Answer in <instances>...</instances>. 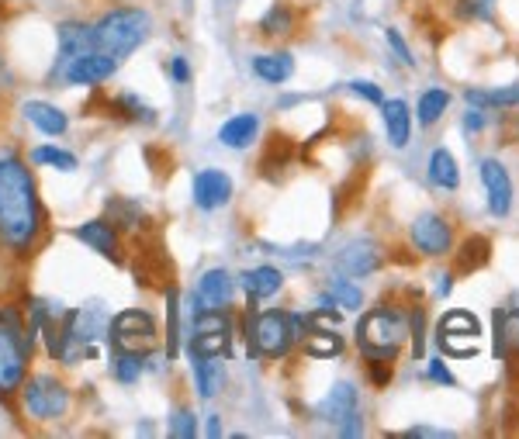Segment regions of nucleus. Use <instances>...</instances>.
<instances>
[{
  "label": "nucleus",
  "instance_id": "f257e3e1",
  "mask_svg": "<svg viewBox=\"0 0 519 439\" xmlns=\"http://www.w3.org/2000/svg\"><path fill=\"white\" fill-rule=\"evenodd\" d=\"M45 229V211L35 177L11 146L0 149V246L28 256Z\"/></svg>",
  "mask_w": 519,
  "mask_h": 439
},
{
  "label": "nucleus",
  "instance_id": "f03ea898",
  "mask_svg": "<svg viewBox=\"0 0 519 439\" xmlns=\"http://www.w3.org/2000/svg\"><path fill=\"white\" fill-rule=\"evenodd\" d=\"M153 32V18H149L146 7H111L101 18L90 25V35H94V49L108 52L122 63L125 56H132L142 42Z\"/></svg>",
  "mask_w": 519,
  "mask_h": 439
},
{
  "label": "nucleus",
  "instance_id": "7ed1b4c3",
  "mask_svg": "<svg viewBox=\"0 0 519 439\" xmlns=\"http://www.w3.org/2000/svg\"><path fill=\"white\" fill-rule=\"evenodd\" d=\"M32 339H28V325L21 319L18 308H0V395H14L21 391L28 377V360H32Z\"/></svg>",
  "mask_w": 519,
  "mask_h": 439
},
{
  "label": "nucleus",
  "instance_id": "20e7f679",
  "mask_svg": "<svg viewBox=\"0 0 519 439\" xmlns=\"http://www.w3.org/2000/svg\"><path fill=\"white\" fill-rule=\"evenodd\" d=\"M409 336V319L398 308L388 305L371 308L357 325V346L364 353V360H395Z\"/></svg>",
  "mask_w": 519,
  "mask_h": 439
},
{
  "label": "nucleus",
  "instance_id": "39448f33",
  "mask_svg": "<svg viewBox=\"0 0 519 439\" xmlns=\"http://www.w3.org/2000/svg\"><path fill=\"white\" fill-rule=\"evenodd\" d=\"M246 339H250L253 360H277L298 343V329L288 312L267 308V312H250V319H246Z\"/></svg>",
  "mask_w": 519,
  "mask_h": 439
},
{
  "label": "nucleus",
  "instance_id": "423d86ee",
  "mask_svg": "<svg viewBox=\"0 0 519 439\" xmlns=\"http://www.w3.org/2000/svg\"><path fill=\"white\" fill-rule=\"evenodd\" d=\"M21 405L39 422L63 419V415L70 412V388L52 374L25 377V384H21Z\"/></svg>",
  "mask_w": 519,
  "mask_h": 439
},
{
  "label": "nucleus",
  "instance_id": "0eeeda50",
  "mask_svg": "<svg viewBox=\"0 0 519 439\" xmlns=\"http://www.w3.org/2000/svg\"><path fill=\"white\" fill-rule=\"evenodd\" d=\"M156 319L146 308H125L108 322V343L111 350H149L156 343Z\"/></svg>",
  "mask_w": 519,
  "mask_h": 439
},
{
  "label": "nucleus",
  "instance_id": "6e6552de",
  "mask_svg": "<svg viewBox=\"0 0 519 439\" xmlns=\"http://www.w3.org/2000/svg\"><path fill=\"white\" fill-rule=\"evenodd\" d=\"M409 239L419 256L436 260V256H447L450 249H454V225L443 215H436V211H426V215H419L416 222H412Z\"/></svg>",
  "mask_w": 519,
  "mask_h": 439
},
{
  "label": "nucleus",
  "instance_id": "1a4fd4ad",
  "mask_svg": "<svg viewBox=\"0 0 519 439\" xmlns=\"http://www.w3.org/2000/svg\"><path fill=\"white\" fill-rule=\"evenodd\" d=\"M336 270L346 277H367V274H378L385 267V249L378 246L371 236H360V239H350L340 253L333 256Z\"/></svg>",
  "mask_w": 519,
  "mask_h": 439
},
{
  "label": "nucleus",
  "instance_id": "9d476101",
  "mask_svg": "<svg viewBox=\"0 0 519 439\" xmlns=\"http://www.w3.org/2000/svg\"><path fill=\"white\" fill-rule=\"evenodd\" d=\"M118 73V59L108 56V52L87 49L80 52L77 59H70L63 70V80L73 83V87H97V83L111 80Z\"/></svg>",
  "mask_w": 519,
  "mask_h": 439
},
{
  "label": "nucleus",
  "instance_id": "9b49d317",
  "mask_svg": "<svg viewBox=\"0 0 519 439\" xmlns=\"http://www.w3.org/2000/svg\"><path fill=\"white\" fill-rule=\"evenodd\" d=\"M232 298H236V280L229 277V270L215 267V270H205L198 280V291H194L191 298V312H198V308H212V312H225V308L232 305Z\"/></svg>",
  "mask_w": 519,
  "mask_h": 439
},
{
  "label": "nucleus",
  "instance_id": "f8f14e48",
  "mask_svg": "<svg viewBox=\"0 0 519 439\" xmlns=\"http://www.w3.org/2000/svg\"><path fill=\"white\" fill-rule=\"evenodd\" d=\"M495 360L506 363L509 374L519 377V308H499L495 312Z\"/></svg>",
  "mask_w": 519,
  "mask_h": 439
},
{
  "label": "nucleus",
  "instance_id": "ddd939ff",
  "mask_svg": "<svg viewBox=\"0 0 519 439\" xmlns=\"http://www.w3.org/2000/svg\"><path fill=\"white\" fill-rule=\"evenodd\" d=\"M481 184L488 194V211L495 218H506L513 211V177L499 160H481Z\"/></svg>",
  "mask_w": 519,
  "mask_h": 439
},
{
  "label": "nucleus",
  "instance_id": "4468645a",
  "mask_svg": "<svg viewBox=\"0 0 519 439\" xmlns=\"http://www.w3.org/2000/svg\"><path fill=\"white\" fill-rule=\"evenodd\" d=\"M56 39H59V52H56V66H52V77H63L70 59L94 49V35H90V25H84V21H63L56 28Z\"/></svg>",
  "mask_w": 519,
  "mask_h": 439
},
{
  "label": "nucleus",
  "instance_id": "2eb2a0df",
  "mask_svg": "<svg viewBox=\"0 0 519 439\" xmlns=\"http://www.w3.org/2000/svg\"><path fill=\"white\" fill-rule=\"evenodd\" d=\"M194 204H198L201 211H215L222 208V204H229L232 198V177L222 170H201L194 173Z\"/></svg>",
  "mask_w": 519,
  "mask_h": 439
},
{
  "label": "nucleus",
  "instance_id": "dca6fc26",
  "mask_svg": "<svg viewBox=\"0 0 519 439\" xmlns=\"http://www.w3.org/2000/svg\"><path fill=\"white\" fill-rule=\"evenodd\" d=\"M84 246H90L94 253L108 256V260H122V242H118V229L115 222H104V218H94V222H84L73 229Z\"/></svg>",
  "mask_w": 519,
  "mask_h": 439
},
{
  "label": "nucleus",
  "instance_id": "f3484780",
  "mask_svg": "<svg viewBox=\"0 0 519 439\" xmlns=\"http://www.w3.org/2000/svg\"><path fill=\"white\" fill-rule=\"evenodd\" d=\"M353 412H360V398H357V388H353L350 381L333 384V391H329L326 401L319 405L322 422H333V426H340V422L350 419Z\"/></svg>",
  "mask_w": 519,
  "mask_h": 439
},
{
  "label": "nucleus",
  "instance_id": "a211bd4d",
  "mask_svg": "<svg viewBox=\"0 0 519 439\" xmlns=\"http://www.w3.org/2000/svg\"><path fill=\"white\" fill-rule=\"evenodd\" d=\"M381 121H385V132H388V142L395 149H405L409 146V135H412V111L402 97L395 101H381Z\"/></svg>",
  "mask_w": 519,
  "mask_h": 439
},
{
  "label": "nucleus",
  "instance_id": "6ab92c4d",
  "mask_svg": "<svg viewBox=\"0 0 519 439\" xmlns=\"http://www.w3.org/2000/svg\"><path fill=\"white\" fill-rule=\"evenodd\" d=\"M232 346V329H205V332H191L187 339V357L191 360H212V357H229Z\"/></svg>",
  "mask_w": 519,
  "mask_h": 439
},
{
  "label": "nucleus",
  "instance_id": "aec40b11",
  "mask_svg": "<svg viewBox=\"0 0 519 439\" xmlns=\"http://www.w3.org/2000/svg\"><path fill=\"white\" fill-rule=\"evenodd\" d=\"M239 284H243V291L250 301H267L284 287V274L277 267H253L239 277Z\"/></svg>",
  "mask_w": 519,
  "mask_h": 439
},
{
  "label": "nucleus",
  "instance_id": "412c9836",
  "mask_svg": "<svg viewBox=\"0 0 519 439\" xmlns=\"http://www.w3.org/2000/svg\"><path fill=\"white\" fill-rule=\"evenodd\" d=\"M257 132H260V115L243 111V115H232L222 128H218V142L229 149H246L253 139H257Z\"/></svg>",
  "mask_w": 519,
  "mask_h": 439
},
{
  "label": "nucleus",
  "instance_id": "4be33fe9",
  "mask_svg": "<svg viewBox=\"0 0 519 439\" xmlns=\"http://www.w3.org/2000/svg\"><path fill=\"white\" fill-rule=\"evenodd\" d=\"M253 73L270 87H281L295 77V59H291V52H263L253 59Z\"/></svg>",
  "mask_w": 519,
  "mask_h": 439
},
{
  "label": "nucleus",
  "instance_id": "5701e85b",
  "mask_svg": "<svg viewBox=\"0 0 519 439\" xmlns=\"http://www.w3.org/2000/svg\"><path fill=\"white\" fill-rule=\"evenodd\" d=\"M25 118L32 121L39 132L45 135H66V128H70V118H66V111H59L56 104H45V101H25Z\"/></svg>",
  "mask_w": 519,
  "mask_h": 439
},
{
  "label": "nucleus",
  "instance_id": "b1692460",
  "mask_svg": "<svg viewBox=\"0 0 519 439\" xmlns=\"http://www.w3.org/2000/svg\"><path fill=\"white\" fill-rule=\"evenodd\" d=\"M478 336H481V322L471 312H461V308L447 312L440 325H436V339H478Z\"/></svg>",
  "mask_w": 519,
  "mask_h": 439
},
{
  "label": "nucleus",
  "instance_id": "393cba45",
  "mask_svg": "<svg viewBox=\"0 0 519 439\" xmlns=\"http://www.w3.org/2000/svg\"><path fill=\"white\" fill-rule=\"evenodd\" d=\"M468 104L475 108H519V83H509V87H488V90H464Z\"/></svg>",
  "mask_w": 519,
  "mask_h": 439
},
{
  "label": "nucleus",
  "instance_id": "a878e982",
  "mask_svg": "<svg viewBox=\"0 0 519 439\" xmlns=\"http://www.w3.org/2000/svg\"><path fill=\"white\" fill-rule=\"evenodd\" d=\"M302 343H305L308 357H315V360H333L343 353V336H336L333 329H305Z\"/></svg>",
  "mask_w": 519,
  "mask_h": 439
},
{
  "label": "nucleus",
  "instance_id": "bb28decb",
  "mask_svg": "<svg viewBox=\"0 0 519 439\" xmlns=\"http://www.w3.org/2000/svg\"><path fill=\"white\" fill-rule=\"evenodd\" d=\"M430 184L443 187V191H457V187H461V170H457V160L443 146L430 153Z\"/></svg>",
  "mask_w": 519,
  "mask_h": 439
},
{
  "label": "nucleus",
  "instance_id": "cd10ccee",
  "mask_svg": "<svg viewBox=\"0 0 519 439\" xmlns=\"http://www.w3.org/2000/svg\"><path fill=\"white\" fill-rule=\"evenodd\" d=\"M194 381H198L201 398H215L225 384V363L222 357L212 360H194Z\"/></svg>",
  "mask_w": 519,
  "mask_h": 439
},
{
  "label": "nucleus",
  "instance_id": "c85d7f7f",
  "mask_svg": "<svg viewBox=\"0 0 519 439\" xmlns=\"http://www.w3.org/2000/svg\"><path fill=\"white\" fill-rule=\"evenodd\" d=\"M447 108H450V90H443V87H430L423 97H419V108H416L419 125H423V128L436 125V121L443 118V111H447Z\"/></svg>",
  "mask_w": 519,
  "mask_h": 439
},
{
  "label": "nucleus",
  "instance_id": "c756f323",
  "mask_svg": "<svg viewBox=\"0 0 519 439\" xmlns=\"http://www.w3.org/2000/svg\"><path fill=\"white\" fill-rule=\"evenodd\" d=\"M488 253H492V242L485 236H471L461 242V256H457V270L461 274H471V270L485 267L488 263Z\"/></svg>",
  "mask_w": 519,
  "mask_h": 439
},
{
  "label": "nucleus",
  "instance_id": "7c9ffc66",
  "mask_svg": "<svg viewBox=\"0 0 519 439\" xmlns=\"http://www.w3.org/2000/svg\"><path fill=\"white\" fill-rule=\"evenodd\" d=\"M291 32H295V14H291L288 4H274L260 18V35H267V39H281V35Z\"/></svg>",
  "mask_w": 519,
  "mask_h": 439
},
{
  "label": "nucleus",
  "instance_id": "2f4dec72",
  "mask_svg": "<svg viewBox=\"0 0 519 439\" xmlns=\"http://www.w3.org/2000/svg\"><path fill=\"white\" fill-rule=\"evenodd\" d=\"M146 370V350H118L115 353V377L122 384H135Z\"/></svg>",
  "mask_w": 519,
  "mask_h": 439
},
{
  "label": "nucleus",
  "instance_id": "473e14b6",
  "mask_svg": "<svg viewBox=\"0 0 519 439\" xmlns=\"http://www.w3.org/2000/svg\"><path fill=\"white\" fill-rule=\"evenodd\" d=\"M329 298L336 301V308H346V312H357V308L364 305V291L346 277L329 280Z\"/></svg>",
  "mask_w": 519,
  "mask_h": 439
},
{
  "label": "nucleus",
  "instance_id": "72a5a7b5",
  "mask_svg": "<svg viewBox=\"0 0 519 439\" xmlns=\"http://www.w3.org/2000/svg\"><path fill=\"white\" fill-rule=\"evenodd\" d=\"M32 163H39V166H56V170H63V173H73V170H77V156L66 153V149H56V146H39V149H32Z\"/></svg>",
  "mask_w": 519,
  "mask_h": 439
},
{
  "label": "nucleus",
  "instance_id": "f704fd0d",
  "mask_svg": "<svg viewBox=\"0 0 519 439\" xmlns=\"http://www.w3.org/2000/svg\"><path fill=\"white\" fill-rule=\"evenodd\" d=\"M180 346V305H177V291H167V360L177 357Z\"/></svg>",
  "mask_w": 519,
  "mask_h": 439
},
{
  "label": "nucleus",
  "instance_id": "c9c22d12",
  "mask_svg": "<svg viewBox=\"0 0 519 439\" xmlns=\"http://www.w3.org/2000/svg\"><path fill=\"white\" fill-rule=\"evenodd\" d=\"M170 436L173 439H194L198 436V415L191 408H177L170 419Z\"/></svg>",
  "mask_w": 519,
  "mask_h": 439
},
{
  "label": "nucleus",
  "instance_id": "e433bc0d",
  "mask_svg": "<svg viewBox=\"0 0 519 439\" xmlns=\"http://www.w3.org/2000/svg\"><path fill=\"white\" fill-rule=\"evenodd\" d=\"M495 11V0H457V14L464 21H488Z\"/></svg>",
  "mask_w": 519,
  "mask_h": 439
},
{
  "label": "nucleus",
  "instance_id": "4c0bfd02",
  "mask_svg": "<svg viewBox=\"0 0 519 439\" xmlns=\"http://www.w3.org/2000/svg\"><path fill=\"white\" fill-rule=\"evenodd\" d=\"M115 108L122 111L125 118H142V121H153V108H146V104H142L139 97H132V94L118 97V101H115Z\"/></svg>",
  "mask_w": 519,
  "mask_h": 439
},
{
  "label": "nucleus",
  "instance_id": "58836bf2",
  "mask_svg": "<svg viewBox=\"0 0 519 439\" xmlns=\"http://www.w3.org/2000/svg\"><path fill=\"white\" fill-rule=\"evenodd\" d=\"M385 39H388V45H391V52H395V56L402 59V66H416V56H412V49L405 45V39L395 32V28H388Z\"/></svg>",
  "mask_w": 519,
  "mask_h": 439
},
{
  "label": "nucleus",
  "instance_id": "ea45409f",
  "mask_svg": "<svg viewBox=\"0 0 519 439\" xmlns=\"http://www.w3.org/2000/svg\"><path fill=\"white\" fill-rule=\"evenodd\" d=\"M350 90H353L357 97H364V101H371V104H381V101H385L381 87H378V83H371V80H353Z\"/></svg>",
  "mask_w": 519,
  "mask_h": 439
},
{
  "label": "nucleus",
  "instance_id": "a19ab883",
  "mask_svg": "<svg viewBox=\"0 0 519 439\" xmlns=\"http://www.w3.org/2000/svg\"><path fill=\"white\" fill-rule=\"evenodd\" d=\"M367 374H371V381L378 388H385L391 381V360H367Z\"/></svg>",
  "mask_w": 519,
  "mask_h": 439
},
{
  "label": "nucleus",
  "instance_id": "79ce46f5",
  "mask_svg": "<svg viewBox=\"0 0 519 439\" xmlns=\"http://www.w3.org/2000/svg\"><path fill=\"white\" fill-rule=\"evenodd\" d=\"M426 374H430V381H436V384H447V388H454V374H450L447 370V363L443 360H430V370H426Z\"/></svg>",
  "mask_w": 519,
  "mask_h": 439
},
{
  "label": "nucleus",
  "instance_id": "37998d69",
  "mask_svg": "<svg viewBox=\"0 0 519 439\" xmlns=\"http://www.w3.org/2000/svg\"><path fill=\"white\" fill-rule=\"evenodd\" d=\"M409 439H423V436H430V439H443V436H454V429H436V426H412L409 433H405Z\"/></svg>",
  "mask_w": 519,
  "mask_h": 439
},
{
  "label": "nucleus",
  "instance_id": "c03bdc74",
  "mask_svg": "<svg viewBox=\"0 0 519 439\" xmlns=\"http://www.w3.org/2000/svg\"><path fill=\"white\" fill-rule=\"evenodd\" d=\"M170 77L177 83H187V80H191V63H187L184 56H173L170 59Z\"/></svg>",
  "mask_w": 519,
  "mask_h": 439
},
{
  "label": "nucleus",
  "instance_id": "a18cd8bd",
  "mask_svg": "<svg viewBox=\"0 0 519 439\" xmlns=\"http://www.w3.org/2000/svg\"><path fill=\"white\" fill-rule=\"evenodd\" d=\"M336 429H340V436H360V433H364V415L353 412L350 419H343Z\"/></svg>",
  "mask_w": 519,
  "mask_h": 439
},
{
  "label": "nucleus",
  "instance_id": "49530a36",
  "mask_svg": "<svg viewBox=\"0 0 519 439\" xmlns=\"http://www.w3.org/2000/svg\"><path fill=\"white\" fill-rule=\"evenodd\" d=\"M485 128V111H468L464 115V132H481Z\"/></svg>",
  "mask_w": 519,
  "mask_h": 439
},
{
  "label": "nucleus",
  "instance_id": "de8ad7c7",
  "mask_svg": "<svg viewBox=\"0 0 519 439\" xmlns=\"http://www.w3.org/2000/svg\"><path fill=\"white\" fill-rule=\"evenodd\" d=\"M450 287H454V274H443V277H436V298H447V294H450Z\"/></svg>",
  "mask_w": 519,
  "mask_h": 439
},
{
  "label": "nucleus",
  "instance_id": "09e8293b",
  "mask_svg": "<svg viewBox=\"0 0 519 439\" xmlns=\"http://www.w3.org/2000/svg\"><path fill=\"white\" fill-rule=\"evenodd\" d=\"M205 433L212 436V439L222 436V415H208V426H205Z\"/></svg>",
  "mask_w": 519,
  "mask_h": 439
},
{
  "label": "nucleus",
  "instance_id": "8fccbe9b",
  "mask_svg": "<svg viewBox=\"0 0 519 439\" xmlns=\"http://www.w3.org/2000/svg\"><path fill=\"white\" fill-rule=\"evenodd\" d=\"M509 135H513V139L519 142V115L509 118Z\"/></svg>",
  "mask_w": 519,
  "mask_h": 439
}]
</instances>
